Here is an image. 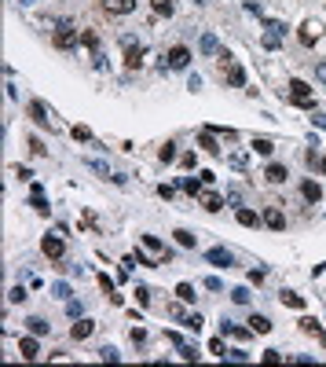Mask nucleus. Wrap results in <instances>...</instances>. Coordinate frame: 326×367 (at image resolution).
Returning <instances> with one entry per match:
<instances>
[{
  "mask_svg": "<svg viewBox=\"0 0 326 367\" xmlns=\"http://www.w3.org/2000/svg\"><path fill=\"white\" fill-rule=\"evenodd\" d=\"M301 331H304V334H315V338H322V342H326V334H322V327L315 323V319H308V316L301 319Z\"/></svg>",
  "mask_w": 326,
  "mask_h": 367,
  "instance_id": "6ab92c4d",
  "label": "nucleus"
},
{
  "mask_svg": "<svg viewBox=\"0 0 326 367\" xmlns=\"http://www.w3.org/2000/svg\"><path fill=\"white\" fill-rule=\"evenodd\" d=\"M201 323H206V319H201V312H191V316H183V327H187V331H201Z\"/></svg>",
  "mask_w": 326,
  "mask_h": 367,
  "instance_id": "b1692460",
  "label": "nucleus"
},
{
  "mask_svg": "<svg viewBox=\"0 0 326 367\" xmlns=\"http://www.w3.org/2000/svg\"><path fill=\"white\" fill-rule=\"evenodd\" d=\"M29 151H33V155H37V158H44V143L37 140V136H33V140H29Z\"/></svg>",
  "mask_w": 326,
  "mask_h": 367,
  "instance_id": "79ce46f5",
  "label": "nucleus"
},
{
  "mask_svg": "<svg viewBox=\"0 0 326 367\" xmlns=\"http://www.w3.org/2000/svg\"><path fill=\"white\" fill-rule=\"evenodd\" d=\"M154 15H173V0H150Z\"/></svg>",
  "mask_w": 326,
  "mask_h": 367,
  "instance_id": "a878e982",
  "label": "nucleus"
},
{
  "mask_svg": "<svg viewBox=\"0 0 326 367\" xmlns=\"http://www.w3.org/2000/svg\"><path fill=\"white\" fill-rule=\"evenodd\" d=\"M301 195L308 198V202H319V198H322V188H319L315 180H304V183H301Z\"/></svg>",
  "mask_w": 326,
  "mask_h": 367,
  "instance_id": "9b49d317",
  "label": "nucleus"
},
{
  "mask_svg": "<svg viewBox=\"0 0 326 367\" xmlns=\"http://www.w3.org/2000/svg\"><path fill=\"white\" fill-rule=\"evenodd\" d=\"M201 183H206V180H194V176H187V180H183V191H187L191 198H198V195H201Z\"/></svg>",
  "mask_w": 326,
  "mask_h": 367,
  "instance_id": "4be33fe9",
  "label": "nucleus"
},
{
  "mask_svg": "<svg viewBox=\"0 0 326 367\" xmlns=\"http://www.w3.org/2000/svg\"><path fill=\"white\" fill-rule=\"evenodd\" d=\"M315 78H319V81L326 85V63H319V66H315Z\"/></svg>",
  "mask_w": 326,
  "mask_h": 367,
  "instance_id": "3c124183",
  "label": "nucleus"
},
{
  "mask_svg": "<svg viewBox=\"0 0 326 367\" xmlns=\"http://www.w3.org/2000/svg\"><path fill=\"white\" fill-rule=\"evenodd\" d=\"M158 195H161V198H169V202H173V198H176V188H173V183H161V188H158Z\"/></svg>",
  "mask_w": 326,
  "mask_h": 367,
  "instance_id": "ea45409f",
  "label": "nucleus"
},
{
  "mask_svg": "<svg viewBox=\"0 0 326 367\" xmlns=\"http://www.w3.org/2000/svg\"><path fill=\"white\" fill-rule=\"evenodd\" d=\"M99 360H110V363H117V349H110V345H103V349H99Z\"/></svg>",
  "mask_w": 326,
  "mask_h": 367,
  "instance_id": "58836bf2",
  "label": "nucleus"
},
{
  "mask_svg": "<svg viewBox=\"0 0 326 367\" xmlns=\"http://www.w3.org/2000/svg\"><path fill=\"white\" fill-rule=\"evenodd\" d=\"M92 331H96V323H92V319H81V323H73V327H70V334H73L77 342H85Z\"/></svg>",
  "mask_w": 326,
  "mask_h": 367,
  "instance_id": "f8f14e48",
  "label": "nucleus"
},
{
  "mask_svg": "<svg viewBox=\"0 0 326 367\" xmlns=\"http://www.w3.org/2000/svg\"><path fill=\"white\" fill-rule=\"evenodd\" d=\"M103 8L110 15H132L136 11V0H103Z\"/></svg>",
  "mask_w": 326,
  "mask_h": 367,
  "instance_id": "9d476101",
  "label": "nucleus"
},
{
  "mask_svg": "<svg viewBox=\"0 0 326 367\" xmlns=\"http://www.w3.org/2000/svg\"><path fill=\"white\" fill-rule=\"evenodd\" d=\"M26 327H29V334H37V338H40V334H48V323H44L40 316H29V319H26Z\"/></svg>",
  "mask_w": 326,
  "mask_h": 367,
  "instance_id": "f3484780",
  "label": "nucleus"
},
{
  "mask_svg": "<svg viewBox=\"0 0 326 367\" xmlns=\"http://www.w3.org/2000/svg\"><path fill=\"white\" fill-rule=\"evenodd\" d=\"M176 294H180V301H194V298H198L191 283H180V286H176Z\"/></svg>",
  "mask_w": 326,
  "mask_h": 367,
  "instance_id": "cd10ccee",
  "label": "nucleus"
},
{
  "mask_svg": "<svg viewBox=\"0 0 326 367\" xmlns=\"http://www.w3.org/2000/svg\"><path fill=\"white\" fill-rule=\"evenodd\" d=\"M312 125H319V129H326V118H322V114H315V118H312Z\"/></svg>",
  "mask_w": 326,
  "mask_h": 367,
  "instance_id": "603ef678",
  "label": "nucleus"
},
{
  "mask_svg": "<svg viewBox=\"0 0 326 367\" xmlns=\"http://www.w3.org/2000/svg\"><path fill=\"white\" fill-rule=\"evenodd\" d=\"M264 176H268L271 183H286V165H278V162H271V165H268V173H264Z\"/></svg>",
  "mask_w": 326,
  "mask_h": 367,
  "instance_id": "ddd939ff",
  "label": "nucleus"
},
{
  "mask_svg": "<svg viewBox=\"0 0 326 367\" xmlns=\"http://www.w3.org/2000/svg\"><path fill=\"white\" fill-rule=\"evenodd\" d=\"M143 246H147V250H154V253H169L161 242H158V235H143Z\"/></svg>",
  "mask_w": 326,
  "mask_h": 367,
  "instance_id": "bb28decb",
  "label": "nucleus"
},
{
  "mask_svg": "<svg viewBox=\"0 0 326 367\" xmlns=\"http://www.w3.org/2000/svg\"><path fill=\"white\" fill-rule=\"evenodd\" d=\"M282 305H290V309H304V298L293 294V290H282Z\"/></svg>",
  "mask_w": 326,
  "mask_h": 367,
  "instance_id": "412c9836",
  "label": "nucleus"
},
{
  "mask_svg": "<svg viewBox=\"0 0 326 367\" xmlns=\"http://www.w3.org/2000/svg\"><path fill=\"white\" fill-rule=\"evenodd\" d=\"M125 66L129 70H139V63H143V48H136V44H132V37H125Z\"/></svg>",
  "mask_w": 326,
  "mask_h": 367,
  "instance_id": "6e6552de",
  "label": "nucleus"
},
{
  "mask_svg": "<svg viewBox=\"0 0 326 367\" xmlns=\"http://www.w3.org/2000/svg\"><path fill=\"white\" fill-rule=\"evenodd\" d=\"M312 29H315V26H312V22H308V26H301V33H297V37H301V44H304V48H312V44H315V33H312Z\"/></svg>",
  "mask_w": 326,
  "mask_h": 367,
  "instance_id": "5701e85b",
  "label": "nucleus"
},
{
  "mask_svg": "<svg viewBox=\"0 0 326 367\" xmlns=\"http://www.w3.org/2000/svg\"><path fill=\"white\" fill-rule=\"evenodd\" d=\"M73 44H77V29L63 19V22H59L55 26V48H63V52H70L73 48Z\"/></svg>",
  "mask_w": 326,
  "mask_h": 367,
  "instance_id": "f257e3e1",
  "label": "nucleus"
},
{
  "mask_svg": "<svg viewBox=\"0 0 326 367\" xmlns=\"http://www.w3.org/2000/svg\"><path fill=\"white\" fill-rule=\"evenodd\" d=\"M260 221L268 224L271 232H282V228H286V213L278 209V206H268V209H264V217H260Z\"/></svg>",
  "mask_w": 326,
  "mask_h": 367,
  "instance_id": "7ed1b4c3",
  "label": "nucleus"
},
{
  "mask_svg": "<svg viewBox=\"0 0 326 367\" xmlns=\"http://www.w3.org/2000/svg\"><path fill=\"white\" fill-rule=\"evenodd\" d=\"M136 301L147 305V301H150V290H147V286H136Z\"/></svg>",
  "mask_w": 326,
  "mask_h": 367,
  "instance_id": "a19ab883",
  "label": "nucleus"
},
{
  "mask_svg": "<svg viewBox=\"0 0 326 367\" xmlns=\"http://www.w3.org/2000/svg\"><path fill=\"white\" fill-rule=\"evenodd\" d=\"M19 353H22V360H37V356H40L37 334H29V338H19Z\"/></svg>",
  "mask_w": 326,
  "mask_h": 367,
  "instance_id": "423d86ee",
  "label": "nucleus"
},
{
  "mask_svg": "<svg viewBox=\"0 0 326 367\" xmlns=\"http://www.w3.org/2000/svg\"><path fill=\"white\" fill-rule=\"evenodd\" d=\"M176 242H180L183 250H191V246H194V235H191V232H176Z\"/></svg>",
  "mask_w": 326,
  "mask_h": 367,
  "instance_id": "e433bc0d",
  "label": "nucleus"
},
{
  "mask_svg": "<svg viewBox=\"0 0 326 367\" xmlns=\"http://www.w3.org/2000/svg\"><path fill=\"white\" fill-rule=\"evenodd\" d=\"M198 147H201V151H209V155H220V147H216V140H213V132H209V129L198 136Z\"/></svg>",
  "mask_w": 326,
  "mask_h": 367,
  "instance_id": "2eb2a0df",
  "label": "nucleus"
},
{
  "mask_svg": "<svg viewBox=\"0 0 326 367\" xmlns=\"http://www.w3.org/2000/svg\"><path fill=\"white\" fill-rule=\"evenodd\" d=\"M268 33H278V37H282V33H286V26H282V22H268Z\"/></svg>",
  "mask_w": 326,
  "mask_h": 367,
  "instance_id": "49530a36",
  "label": "nucleus"
},
{
  "mask_svg": "<svg viewBox=\"0 0 326 367\" xmlns=\"http://www.w3.org/2000/svg\"><path fill=\"white\" fill-rule=\"evenodd\" d=\"M290 99L297 103V106H315V99H312V88H308L301 78H293V81H290Z\"/></svg>",
  "mask_w": 326,
  "mask_h": 367,
  "instance_id": "f03ea898",
  "label": "nucleus"
},
{
  "mask_svg": "<svg viewBox=\"0 0 326 367\" xmlns=\"http://www.w3.org/2000/svg\"><path fill=\"white\" fill-rule=\"evenodd\" d=\"M253 151H257V155H271V151H275V143L260 136V140H253Z\"/></svg>",
  "mask_w": 326,
  "mask_h": 367,
  "instance_id": "c85d7f7f",
  "label": "nucleus"
},
{
  "mask_svg": "<svg viewBox=\"0 0 326 367\" xmlns=\"http://www.w3.org/2000/svg\"><path fill=\"white\" fill-rule=\"evenodd\" d=\"M238 224L242 228H257V213L253 209H238Z\"/></svg>",
  "mask_w": 326,
  "mask_h": 367,
  "instance_id": "393cba45",
  "label": "nucleus"
},
{
  "mask_svg": "<svg viewBox=\"0 0 326 367\" xmlns=\"http://www.w3.org/2000/svg\"><path fill=\"white\" fill-rule=\"evenodd\" d=\"M250 283H257V286L264 283V268H253V272H250Z\"/></svg>",
  "mask_w": 326,
  "mask_h": 367,
  "instance_id": "a18cd8bd",
  "label": "nucleus"
},
{
  "mask_svg": "<svg viewBox=\"0 0 326 367\" xmlns=\"http://www.w3.org/2000/svg\"><path fill=\"white\" fill-rule=\"evenodd\" d=\"M206 261L216 265V268H231V265H235V257H231L224 246H213V250H206Z\"/></svg>",
  "mask_w": 326,
  "mask_h": 367,
  "instance_id": "39448f33",
  "label": "nucleus"
},
{
  "mask_svg": "<svg viewBox=\"0 0 326 367\" xmlns=\"http://www.w3.org/2000/svg\"><path fill=\"white\" fill-rule=\"evenodd\" d=\"M227 81L235 85V88H238V85H246V74H242V66H235V63H231V66H227Z\"/></svg>",
  "mask_w": 326,
  "mask_h": 367,
  "instance_id": "aec40b11",
  "label": "nucleus"
},
{
  "mask_svg": "<svg viewBox=\"0 0 326 367\" xmlns=\"http://www.w3.org/2000/svg\"><path fill=\"white\" fill-rule=\"evenodd\" d=\"M81 44H85V48H99V37L92 33V29H85V33H81Z\"/></svg>",
  "mask_w": 326,
  "mask_h": 367,
  "instance_id": "473e14b6",
  "label": "nucleus"
},
{
  "mask_svg": "<svg viewBox=\"0 0 326 367\" xmlns=\"http://www.w3.org/2000/svg\"><path fill=\"white\" fill-rule=\"evenodd\" d=\"M206 286H209V290H224V283L216 279V275H209V279H206Z\"/></svg>",
  "mask_w": 326,
  "mask_h": 367,
  "instance_id": "8fccbe9b",
  "label": "nucleus"
},
{
  "mask_svg": "<svg viewBox=\"0 0 326 367\" xmlns=\"http://www.w3.org/2000/svg\"><path fill=\"white\" fill-rule=\"evenodd\" d=\"M319 169H322V173H326V158H322V162H319Z\"/></svg>",
  "mask_w": 326,
  "mask_h": 367,
  "instance_id": "864d4df0",
  "label": "nucleus"
},
{
  "mask_svg": "<svg viewBox=\"0 0 326 367\" xmlns=\"http://www.w3.org/2000/svg\"><path fill=\"white\" fill-rule=\"evenodd\" d=\"M29 118H33L40 129H48V125H52V118H48V106H44L40 99H33V103H29Z\"/></svg>",
  "mask_w": 326,
  "mask_h": 367,
  "instance_id": "0eeeda50",
  "label": "nucleus"
},
{
  "mask_svg": "<svg viewBox=\"0 0 326 367\" xmlns=\"http://www.w3.org/2000/svg\"><path fill=\"white\" fill-rule=\"evenodd\" d=\"M227 356H231V360H238V363H242V360H250V353H246V349H235V353H227Z\"/></svg>",
  "mask_w": 326,
  "mask_h": 367,
  "instance_id": "de8ad7c7",
  "label": "nucleus"
},
{
  "mask_svg": "<svg viewBox=\"0 0 326 367\" xmlns=\"http://www.w3.org/2000/svg\"><path fill=\"white\" fill-rule=\"evenodd\" d=\"M180 356L187 360V363H194V360H198V349H194V345H183V342H180Z\"/></svg>",
  "mask_w": 326,
  "mask_h": 367,
  "instance_id": "2f4dec72",
  "label": "nucleus"
},
{
  "mask_svg": "<svg viewBox=\"0 0 326 367\" xmlns=\"http://www.w3.org/2000/svg\"><path fill=\"white\" fill-rule=\"evenodd\" d=\"M250 331L253 334H268L271 331V319L268 316H250Z\"/></svg>",
  "mask_w": 326,
  "mask_h": 367,
  "instance_id": "4468645a",
  "label": "nucleus"
},
{
  "mask_svg": "<svg viewBox=\"0 0 326 367\" xmlns=\"http://www.w3.org/2000/svg\"><path fill=\"white\" fill-rule=\"evenodd\" d=\"M70 132H73V140H77V143H88V140H92V132H88L85 125H73Z\"/></svg>",
  "mask_w": 326,
  "mask_h": 367,
  "instance_id": "7c9ffc66",
  "label": "nucleus"
},
{
  "mask_svg": "<svg viewBox=\"0 0 326 367\" xmlns=\"http://www.w3.org/2000/svg\"><path fill=\"white\" fill-rule=\"evenodd\" d=\"M165 59H169V66H173V70H187V66H191V52L183 48V44H176Z\"/></svg>",
  "mask_w": 326,
  "mask_h": 367,
  "instance_id": "20e7f679",
  "label": "nucleus"
},
{
  "mask_svg": "<svg viewBox=\"0 0 326 367\" xmlns=\"http://www.w3.org/2000/svg\"><path fill=\"white\" fill-rule=\"evenodd\" d=\"M201 52H206V55H220L224 48L216 44V37H213V33H206V37H201Z\"/></svg>",
  "mask_w": 326,
  "mask_h": 367,
  "instance_id": "a211bd4d",
  "label": "nucleus"
},
{
  "mask_svg": "<svg viewBox=\"0 0 326 367\" xmlns=\"http://www.w3.org/2000/svg\"><path fill=\"white\" fill-rule=\"evenodd\" d=\"M231 165H235V169H246V155H231Z\"/></svg>",
  "mask_w": 326,
  "mask_h": 367,
  "instance_id": "09e8293b",
  "label": "nucleus"
},
{
  "mask_svg": "<svg viewBox=\"0 0 326 367\" xmlns=\"http://www.w3.org/2000/svg\"><path fill=\"white\" fill-rule=\"evenodd\" d=\"M158 158H161V162H173V158H176V143H165V147L158 151Z\"/></svg>",
  "mask_w": 326,
  "mask_h": 367,
  "instance_id": "72a5a7b5",
  "label": "nucleus"
},
{
  "mask_svg": "<svg viewBox=\"0 0 326 367\" xmlns=\"http://www.w3.org/2000/svg\"><path fill=\"white\" fill-rule=\"evenodd\" d=\"M264 360H268V363H282V353H275V349H268V353H264Z\"/></svg>",
  "mask_w": 326,
  "mask_h": 367,
  "instance_id": "c03bdc74",
  "label": "nucleus"
},
{
  "mask_svg": "<svg viewBox=\"0 0 326 367\" xmlns=\"http://www.w3.org/2000/svg\"><path fill=\"white\" fill-rule=\"evenodd\" d=\"M52 294H55V298H63V301H70V294H73V290H70L66 283H55V286H52Z\"/></svg>",
  "mask_w": 326,
  "mask_h": 367,
  "instance_id": "f704fd0d",
  "label": "nucleus"
},
{
  "mask_svg": "<svg viewBox=\"0 0 326 367\" xmlns=\"http://www.w3.org/2000/svg\"><path fill=\"white\" fill-rule=\"evenodd\" d=\"M231 301H235V305H246V301H250V290H246V286H235V290H231Z\"/></svg>",
  "mask_w": 326,
  "mask_h": 367,
  "instance_id": "c756f323",
  "label": "nucleus"
},
{
  "mask_svg": "<svg viewBox=\"0 0 326 367\" xmlns=\"http://www.w3.org/2000/svg\"><path fill=\"white\" fill-rule=\"evenodd\" d=\"M99 286L106 290V298H110V294H114V283H110V275H99Z\"/></svg>",
  "mask_w": 326,
  "mask_h": 367,
  "instance_id": "37998d69",
  "label": "nucleus"
},
{
  "mask_svg": "<svg viewBox=\"0 0 326 367\" xmlns=\"http://www.w3.org/2000/svg\"><path fill=\"white\" fill-rule=\"evenodd\" d=\"M40 250H44V257H63V239L59 235H44V242H40Z\"/></svg>",
  "mask_w": 326,
  "mask_h": 367,
  "instance_id": "1a4fd4ad",
  "label": "nucleus"
},
{
  "mask_svg": "<svg viewBox=\"0 0 326 367\" xmlns=\"http://www.w3.org/2000/svg\"><path fill=\"white\" fill-rule=\"evenodd\" d=\"M209 353H213V356H227V345H224L220 338H213V342H209Z\"/></svg>",
  "mask_w": 326,
  "mask_h": 367,
  "instance_id": "c9c22d12",
  "label": "nucleus"
},
{
  "mask_svg": "<svg viewBox=\"0 0 326 367\" xmlns=\"http://www.w3.org/2000/svg\"><path fill=\"white\" fill-rule=\"evenodd\" d=\"M201 206H206L209 213H216V209H224V198L213 195V191H206V195H201Z\"/></svg>",
  "mask_w": 326,
  "mask_h": 367,
  "instance_id": "dca6fc26",
  "label": "nucleus"
},
{
  "mask_svg": "<svg viewBox=\"0 0 326 367\" xmlns=\"http://www.w3.org/2000/svg\"><path fill=\"white\" fill-rule=\"evenodd\" d=\"M278 44H282V37H278V33H264V48H278Z\"/></svg>",
  "mask_w": 326,
  "mask_h": 367,
  "instance_id": "4c0bfd02",
  "label": "nucleus"
}]
</instances>
